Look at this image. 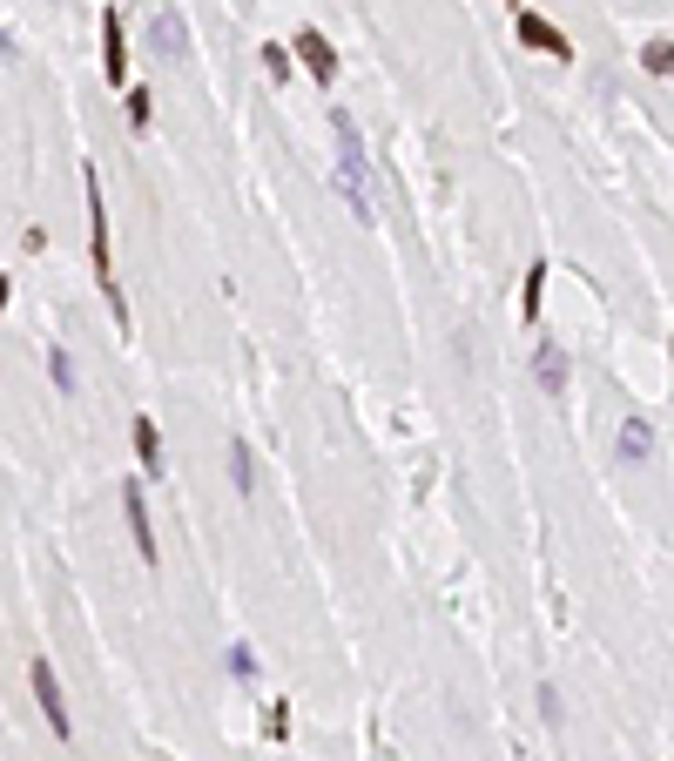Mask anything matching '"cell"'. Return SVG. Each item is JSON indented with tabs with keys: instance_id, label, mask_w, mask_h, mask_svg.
<instances>
[{
	"instance_id": "obj_1",
	"label": "cell",
	"mask_w": 674,
	"mask_h": 761,
	"mask_svg": "<svg viewBox=\"0 0 674 761\" xmlns=\"http://www.w3.org/2000/svg\"><path fill=\"white\" fill-rule=\"evenodd\" d=\"M331 135H338V189H344V203L358 210V223H371L378 203H371V155H365V135H358V122H351L344 108L331 115Z\"/></svg>"
},
{
	"instance_id": "obj_2",
	"label": "cell",
	"mask_w": 674,
	"mask_h": 761,
	"mask_svg": "<svg viewBox=\"0 0 674 761\" xmlns=\"http://www.w3.org/2000/svg\"><path fill=\"white\" fill-rule=\"evenodd\" d=\"M82 203H88V250H95V284L115 310V331H129V297L115 290V257H108V210H102V182L95 169H82Z\"/></svg>"
},
{
	"instance_id": "obj_3",
	"label": "cell",
	"mask_w": 674,
	"mask_h": 761,
	"mask_svg": "<svg viewBox=\"0 0 674 761\" xmlns=\"http://www.w3.org/2000/svg\"><path fill=\"white\" fill-rule=\"evenodd\" d=\"M149 48L163 55V61H189V27H182L176 8H155L149 14Z\"/></svg>"
},
{
	"instance_id": "obj_4",
	"label": "cell",
	"mask_w": 674,
	"mask_h": 761,
	"mask_svg": "<svg viewBox=\"0 0 674 761\" xmlns=\"http://www.w3.org/2000/svg\"><path fill=\"white\" fill-rule=\"evenodd\" d=\"M122 519H129V539H135V552H142V567H155V559H163V546H155V526H149V499H142V486H122Z\"/></svg>"
},
{
	"instance_id": "obj_5",
	"label": "cell",
	"mask_w": 674,
	"mask_h": 761,
	"mask_svg": "<svg viewBox=\"0 0 674 761\" xmlns=\"http://www.w3.org/2000/svg\"><path fill=\"white\" fill-rule=\"evenodd\" d=\"M27 680H34V701H42L55 741H68V708H61V680H55V667H48V661H34V667H27Z\"/></svg>"
},
{
	"instance_id": "obj_6",
	"label": "cell",
	"mask_w": 674,
	"mask_h": 761,
	"mask_svg": "<svg viewBox=\"0 0 674 761\" xmlns=\"http://www.w3.org/2000/svg\"><path fill=\"white\" fill-rule=\"evenodd\" d=\"M520 41H527V48H546L553 61H574V41H567V34L553 27V21H540L533 8H520Z\"/></svg>"
},
{
	"instance_id": "obj_7",
	"label": "cell",
	"mask_w": 674,
	"mask_h": 761,
	"mask_svg": "<svg viewBox=\"0 0 674 761\" xmlns=\"http://www.w3.org/2000/svg\"><path fill=\"white\" fill-rule=\"evenodd\" d=\"M102 68H108V88L129 82V48H122V14H102Z\"/></svg>"
},
{
	"instance_id": "obj_8",
	"label": "cell",
	"mask_w": 674,
	"mask_h": 761,
	"mask_svg": "<svg viewBox=\"0 0 674 761\" xmlns=\"http://www.w3.org/2000/svg\"><path fill=\"white\" fill-rule=\"evenodd\" d=\"M297 61L310 68V82H338V55H331V41L317 27H304L297 34Z\"/></svg>"
},
{
	"instance_id": "obj_9",
	"label": "cell",
	"mask_w": 674,
	"mask_h": 761,
	"mask_svg": "<svg viewBox=\"0 0 674 761\" xmlns=\"http://www.w3.org/2000/svg\"><path fill=\"white\" fill-rule=\"evenodd\" d=\"M533 378H540V391H567V350L553 337H540V350H533Z\"/></svg>"
},
{
	"instance_id": "obj_10",
	"label": "cell",
	"mask_w": 674,
	"mask_h": 761,
	"mask_svg": "<svg viewBox=\"0 0 674 761\" xmlns=\"http://www.w3.org/2000/svg\"><path fill=\"white\" fill-rule=\"evenodd\" d=\"M223 459H229V486L250 499V492H257V459H250V445H244V438H229V452H223Z\"/></svg>"
},
{
	"instance_id": "obj_11",
	"label": "cell",
	"mask_w": 674,
	"mask_h": 761,
	"mask_svg": "<svg viewBox=\"0 0 674 761\" xmlns=\"http://www.w3.org/2000/svg\"><path fill=\"white\" fill-rule=\"evenodd\" d=\"M654 452V425L648 418H627L620 425V459H648Z\"/></svg>"
},
{
	"instance_id": "obj_12",
	"label": "cell",
	"mask_w": 674,
	"mask_h": 761,
	"mask_svg": "<svg viewBox=\"0 0 674 761\" xmlns=\"http://www.w3.org/2000/svg\"><path fill=\"white\" fill-rule=\"evenodd\" d=\"M135 452H142V472H163V431H155V418H135Z\"/></svg>"
},
{
	"instance_id": "obj_13",
	"label": "cell",
	"mask_w": 674,
	"mask_h": 761,
	"mask_svg": "<svg viewBox=\"0 0 674 761\" xmlns=\"http://www.w3.org/2000/svg\"><path fill=\"white\" fill-rule=\"evenodd\" d=\"M540 297H546V257L527 270V297H520V317H527V324H540Z\"/></svg>"
},
{
	"instance_id": "obj_14",
	"label": "cell",
	"mask_w": 674,
	"mask_h": 761,
	"mask_svg": "<svg viewBox=\"0 0 674 761\" xmlns=\"http://www.w3.org/2000/svg\"><path fill=\"white\" fill-rule=\"evenodd\" d=\"M48 378H55V391H74V350L68 344L48 350Z\"/></svg>"
},
{
	"instance_id": "obj_15",
	"label": "cell",
	"mask_w": 674,
	"mask_h": 761,
	"mask_svg": "<svg viewBox=\"0 0 674 761\" xmlns=\"http://www.w3.org/2000/svg\"><path fill=\"white\" fill-rule=\"evenodd\" d=\"M667 55H674V48H667V34H661V41H648V55H641V61H648V74H667V68H674Z\"/></svg>"
},
{
	"instance_id": "obj_16",
	"label": "cell",
	"mask_w": 674,
	"mask_h": 761,
	"mask_svg": "<svg viewBox=\"0 0 674 761\" xmlns=\"http://www.w3.org/2000/svg\"><path fill=\"white\" fill-rule=\"evenodd\" d=\"M263 728H270V741H284V735H291V708H284V701H276V708L263 714Z\"/></svg>"
},
{
	"instance_id": "obj_17",
	"label": "cell",
	"mask_w": 674,
	"mask_h": 761,
	"mask_svg": "<svg viewBox=\"0 0 674 761\" xmlns=\"http://www.w3.org/2000/svg\"><path fill=\"white\" fill-rule=\"evenodd\" d=\"M149 115H155V108H149V88H129V122L149 129Z\"/></svg>"
},
{
	"instance_id": "obj_18",
	"label": "cell",
	"mask_w": 674,
	"mask_h": 761,
	"mask_svg": "<svg viewBox=\"0 0 674 761\" xmlns=\"http://www.w3.org/2000/svg\"><path fill=\"white\" fill-rule=\"evenodd\" d=\"M229 674H236V680H250V674H257V661H250V647H229Z\"/></svg>"
},
{
	"instance_id": "obj_19",
	"label": "cell",
	"mask_w": 674,
	"mask_h": 761,
	"mask_svg": "<svg viewBox=\"0 0 674 761\" xmlns=\"http://www.w3.org/2000/svg\"><path fill=\"white\" fill-rule=\"evenodd\" d=\"M8 297H14V284H8V276H0V310H8Z\"/></svg>"
},
{
	"instance_id": "obj_20",
	"label": "cell",
	"mask_w": 674,
	"mask_h": 761,
	"mask_svg": "<svg viewBox=\"0 0 674 761\" xmlns=\"http://www.w3.org/2000/svg\"><path fill=\"white\" fill-rule=\"evenodd\" d=\"M512 8H520V0H512Z\"/></svg>"
}]
</instances>
